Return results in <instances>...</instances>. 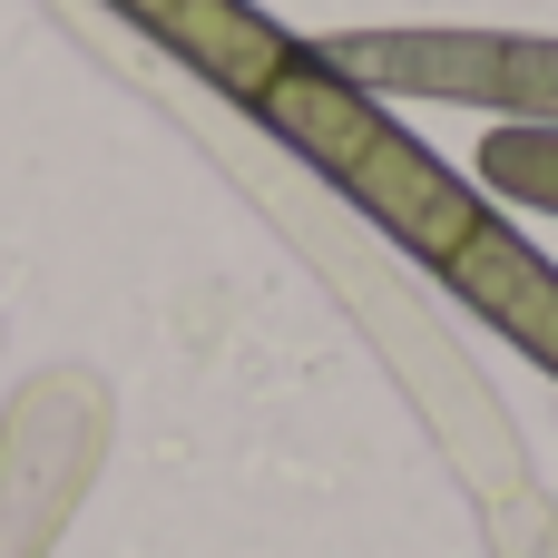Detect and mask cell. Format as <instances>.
Wrapping results in <instances>:
<instances>
[{"label":"cell","instance_id":"cell-1","mask_svg":"<svg viewBox=\"0 0 558 558\" xmlns=\"http://www.w3.org/2000/svg\"><path fill=\"white\" fill-rule=\"evenodd\" d=\"M353 88H432L500 108L510 128H558V39L520 29H363L324 49Z\"/></svg>","mask_w":558,"mask_h":558},{"label":"cell","instance_id":"cell-2","mask_svg":"<svg viewBox=\"0 0 558 558\" xmlns=\"http://www.w3.org/2000/svg\"><path fill=\"white\" fill-rule=\"evenodd\" d=\"M333 186H343V196H353L392 245H412L422 265H451V255L471 245V226L490 216V206H481V186H461V177H451L422 137H402L392 118H383V128L333 167Z\"/></svg>","mask_w":558,"mask_h":558},{"label":"cell","instance_id":"cell-3","mask_svg":"<svg viewBox=\"0 0 558 558\" xmlns=\"http://www.w3.org/2000/svg\"><path fill=\"white\" fill-rule=\"evenodd\" d=\"M441 284H451L481 324H500V343H520V353L558 383V265L520 235V226L481 216V226H471V245L441 265Z\"/></svg>","mask_w":558,"mask_h":558},{"label":"cell","instance_id":"cell-4","mask_svg":"<svg viewBox=\"0 0 558 558\" xmlns=\"http://www.w3.org/2000/svg\"><path fill=\"white\" fill-rule=\"evenodd\" d=\"M118 10H137L157 49H177L196 78H216V88L245 98V108H255V88L294 59V39H284L265 10H245V0H118Z\"/></svg>","mask_w":558,"mask_h":558},{"label":"cell","instance_id":"cell-5","mask_svg":"<svg viewBox=\"0 0 558 558\" xmlns=\"http://www.w3.org/2000/svg\"><path fill=\"white\" fill-rule=\"evenodd\" d=\"M481 177L510 196V206H539V216H558V128H490L481 137Z\"/></svg>","mask_w":558,"mask_h":558}]
</instances>
